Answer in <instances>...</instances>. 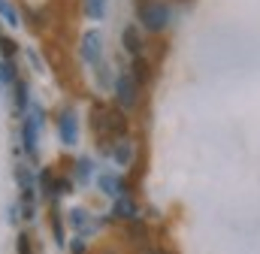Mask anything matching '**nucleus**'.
Here are the masks:
<instances>
[{
  "instance_id": "f257e3e1",
  "label": "nucleus",
  "mask_w": 260,
  "mask_h": 254,
  "mask_svg": "<svg viewBox=\"0 0 260 254\" xmlns=\"http://www.w3.org/2000/svg\"><path fill=\"white\" fill-rule=\"evenodd\" d=\"M136 12H139V24L151 34H160L170 24V15H173L170 3H164V0H139Z\"/></svg>"
},
{
  "instance_id": "f03ea898",
  "label": "nucleus",
  "mask_w": 260,
  "mask_h": 254,
  "mask_svg": "<svg viewBox=\"0 0 260 254\" xmlns=\"http://www.w3.org/2000/svg\"><path fill=\"white\" fill-rule=\"evenodd\" d=\"M115 97H118V106L121 109H133L136 100H139V85L133 82L130 73H121L118 82H115Z\"/></svg>"
},
{
  "instance_id": "7ed1b4c3",
  "label": "nucleus",
  "mask_w": 260,
  "mask_h": 254,
  "mask_svg": "<svg viewBox=\"0 0 260 254\" xmlns=\"http://www.w3.org/2000/svg\"><path fill=\"white\" fill-rule=\"evenodd\" d=\"M82 58L88 64H94V67H100V61H103V40H100L97 30L85 34V40H82Z\"/></svg>"
},
{
  "instance_id": "20e7f679",
  "label": "nucleus",
  "mask_w": 260,
  "mask_h": 254,
  "mask_svg": "<svg viewBox=\"0 0 260 254\" xmlns=\"http://www.w3.org/2000/svg\"><path fill=\"white\" fill-rule=\"evenodd\" d=\"M121 46L130 52V58H139V55H142V37H139L136 24H127V27H124V34H121Z\"/></svg>"
},
{
  "instance_id": "39448f33",
  "label": "nucleus",
  "mask_w": 260,
  "mask_h": 254,
  "mask_svg": "<svg viewBox=\"0 0 260 254\" xmlns=\"http://www.w3.org/2000/svg\"><path fill=\"white\" fill-rule=\"evenodd\" d=\"M130 76H133V82H136V85L151 82V64L145 61L142 55H139V58H133V64H130Z\"/></svg>"
},
{
  "instance_id": "423d86ee",
  "label": "nucleus",
  "mask_w": 260,
  "mask_h": 254,
  "mask_svg": "<svg viewBox=\"0 0 260 254\" xmlns=\"http://www.w3.org/2000/svg\"><path fill=\"white\" fill-rule=\"evenodd\" d=\"M127 239H130V242H136V245H139V251H142V248L148 245V242H145V239H148V230H145V224H142L139 218H133V221H127Z\"/></svg>"
},
{
  "instance_id": "0eeeda50",
  "label": "nucleus",
  "mask_w": 260,
  "mask_h": 254,
  "mask_svg": "<svg viewBox=\"0 0 260 254\" xmlns=\"http://www.w3.org/2000/svg\"><path fill=\"white\" fill-rule=\"evenodd\" d=\"M61 136H64V142H76V115H73V109H67L64 115H61Z\"/></svg>"
},
{
  "instance_id": "6e6552de",
  "label": "nucleus",
  "mask_w": 260,
  "mask_h": 254,
  "mask_svg": "<svg viewBox=\"0 0 260 254\" xmlns=\"http://www.w3.org/2000/svg\"><path fill=\"white\" fill-rule=\"evenodd\" d=\"M112 157L118 161V164H130V157H133V145H130V139H118L115 145H112Z\"/></svg>"
},
{
  "instance_id": "1a4fd4ad",
  "label": "nucleus",
  "mask_w": 260,
  "mask_h": 254,
  "mask_svg": "<svg viewBox=\"0 0 260 254\" xmlns=\"http://www.w3.org/2000/svg\"><path fill=\"white\" fill-rule=\"evenodd\" d=\"M124 130H127V121H124L121 109H109V133L121 139V136H124Z\"/></svg>"
},
{
  "instance_id": "9d476101",
  "label": "nucleus",
  "mask_w": 260,
  "mask_h": 254,
  "mask_svg": "<svg viewBox=\"0 0 260 254\" xmlns=\"http://www.w3.org/2000/svg\"><path fill=\"white\" fill-rule=\"evenodd\" d=\"M115 215H121V218H127V221H133V218L139 215V209H136V203H133L130 197H118V206H115Z\"/></svg>"
},
{
  "instance_id": "9b49d317",
  "label": "nucleus",
  "mask_w": 260,
  "mask_h": 254,
  "mask_svg": "<svg viewBox=\"0 0 260 254\" xmlns=\"http://www.w3.org/2000/svg\"><path fill=\"white\" fill-rule=\"evenodd\" d=\"M103 9H106V0H85V12H88L91 18H100Z\"/></svg>"
},
{
  "instance_id": "f8f14e48",
  "label": "nucleus",
  "mask_w": 260,
  "mask_h": 254,
  "mask_svg": "<svg viewBox=\"0 0 260 254\" xmlns=\"http://www.w3.org/2000/svg\"><path fill=\"white\" fill-rule=\"evenodd\" d=\"M34 130H37V124H34V121H27V124H24V145H27V151H34V145H37Z\"/></svg>"
},
{
  "instance_id": "ddd939ff",
  "label": "nucleus",
  "mask_w": 260,
  "mask_h": 254,
  "mask_svg": "<svg viewBox=\"0 0 260 254\" xmlns=\"http://www.w3.org/2000/svg\"><path fill=\"white\" fill-rule=\"evenodd\" d=\"M0 12H3V15H6V18H9V21H12V24H15V21H18V15H15V12H12V9H9V3H6V0H0Z\"/></svg>"
},
{
  "instance_id": "4468645a",
  "label": "nucleus",
  "mask_w": 260,
  "mask_h": 254,
  "mask_svg": "<svg viewBox=\"0 0 260 254\" xmlns=\"http://www.w3.org/2000/svg\"><path fill=\"white\" fill-rule=\"evenodd\" d=\"M18 254H30V239H27L24 233L18 236Z\"/></svg>"
},
{
  "instance_id": "2eb2a0df",
  "label": "nucleus",
  "mask_w": 260,
  "mask_h": 254,
  "mask_svg": "<svg viewBox=\"0 0 260 254\" xmlns=\"http://www.w3.org/2000/svg\"><path fill=\"white\" fill-rule=\"evenodd\" d=\"M139 254H170V251H167V248H160V245H145Z\"/></svg>"
},
{
  "instance_id": "dca6fc26",
  "label": "nucleus",
  "mask_w": 260,
  "mask_h": 254,
  "mask_svg": "<svg viewBox=\"0 0 260 254\" xmlns=\"http://www.w3.org/2000/svg\"><path fill=\"white\" fill-rule=\"evenodd\" d=\"M103 188L112 194V190H121V185H118V179H103Z\"/></svg>"
},
{
  "instance_id": "f3484780",
  "label": "nucleus",
  "mask_w": 260,
  "mask_h": 254,
  "mask_svg": "<svg viewBox=\"0 0 260 254\" xmlns=\"http://www.w3.org/2000/svg\"><path fill=\"white\" fill-rule=\"evenodd\" d=\"M0 49H3V55H12V52H15L12 40H0Z\"/></svg>"
}]
</instances>
